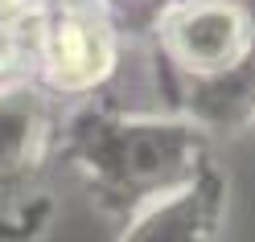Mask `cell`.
I'll return each instance as SVG.
<instances>
[{
    "label": "cell",
    "instance_id": "obj_4",
    "mask_svg": "<svg viewBox=\"0 0 255 242\" xmlns=\"http://www.w3.org/2000/svg\"><path fill=\"white\" fill-rule=\"evenodd\" d=\"M41 12V0H0V82L29 78V66H37Z\"/></svg>",
    "mask_w": 255,
    "mask_h": 242
},
{
    "label": "cell",
    "instance_id": "obj_1",
    "mask_svg": "<svg viewBox=\"0 0 255 242\" xmlns=\"http://www.w3.org/2000/svg\"><path fill=\"white\" fill-rule=\"evenodd\" d=\"M116 70V29L87 0L45 4L37 37V74L58 94L95 90Z\"/></svg>",
    "mask_w": 255,
    "mask_h": 242
},
{
    "label": "cell",
    "instance_id": "obj_3",
    "mask_svg": "<svg viewBox=\"0 0 255 242\" xmlns=\"http://www.w3.org/2000/svg\"><path fill=\"white\" fill-rule=\"evenodd\" d=\"M50 148V99L29 82H0V193L21 189Z\"/></svg>",
    "mask_w": 255,
    "mask_h": 242
},
{
    "label": "cell",
    "instance_id": "obj_2",
    "mask_svg": "<svg viewBox=\"0 0 255 242\" xmlns=\"http://www.w3.org/2000/svg\"><path fill=\"white\" fill-rule=\"evenodd\" d=\"M161 37L173 62L202 78H218L247 58L251 21L231 0H185L161 21Z\"/></svg>",
    "mask_w": 255,
    "mask_h": 242
}]
</instances>
